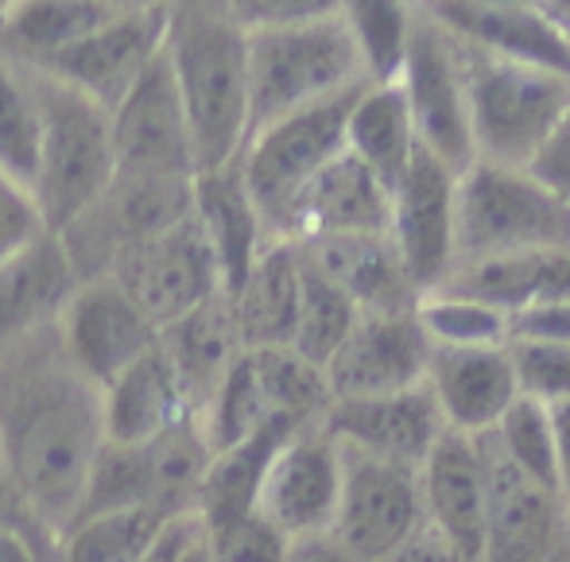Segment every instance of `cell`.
Wrapping results in <instances>:
<instances>
[{
    "label": "cell",
    "instance_id": "obj_1",
    "mask_svg": "<svg viewBox=\"0 0 570 562\" xmlns=\"http://www.w3.org/2000/svg\"><path fill=\"white\" fill-rule=\"evenodd\" d=\"M101 446V388L67 361L55 323L0 349V465L55 540L82 509Z\"/></svg>",
    "mask_w": 570,
    "mask_h": 562
},
{
    "label": "cell",
    "instance_id": "obj_2",
    "mask_svg": "<svg viewBox=\"0 0 570 562\" xmlns=\"http://www.w3.org/2000/svg\"><path fill=\"white\" fill-rule=\"evenodd\" d=\"M164 55L187 117L195 175L237 164L248 136L245 31L229 12L167 16Z\"/></svg>",
    "mask_w": 570,
    "mask_h": 562
},
{
    "label": "cell",
    "instance_id": "obj_3",
    "mask_svg": "<svg viewBox=\"0 0 570 562\" xmlns=\"http://www.w3.org/2000/svg\"><path fill=\"white\" fill-rule=\"evenodd\" d=\"M248 67V136L279 117L323 106L368 86L361 55L342 16L245 31ZM245 136V140H248Z\"/></svg>",
    "mask_w": 570,
    "mask_h": 562
},
{
    "label": "cell",
    "instance_id": "obj_4",
    "mask_svg": "<svg viewBox=\"0 0 570 562\" xmlns=\"http://www.w3.org/2000/svg\"><path fill=\"white\" fill-rule=\"evenodd\" d=\"M570 248V206L524 167L473 159L454 187V272Z\"/></svg>",
    "mask_w": 570,
    "mask_h": 562
},
{
    "label": "cell",
    "instance_id": "obj_5",
    "mask_svg": "<svg viewBox=\"0 0 570 562\" xmlns=\"http://www.w3.org/2000/svg\"><path fill=\"white\" fill-rule=\"evenodd\" d=\"M458 39V36H454ZM473 159L528 167L570 106V75L501 59L458 39Z\"/></svg>",
    "mask_w": 570,
    "mask_h": 562
},
{
    "label": "cell",
    "instance_id": "obj_6",
    "mask_svg": "<svg viewBox=\"0 0 570 562\" xmlns=\"http://www.w3.org/2000/svg\"><path fill=\"white\" fill-rule=\"evenodd\" d=\"M31 78H36L39 109H43L31 203H36L43 229L59 233L114 179V136H109V112L101 106L47 78L43 70H31Z\"/></svg>",
    "mask_w": 570,
    "mask_h": 562
},
{
    "label": "cell",
    "instance_id": "obj_7",
    "mask_svg": "<svg viewBox=\"0 0 570 562\" xmlns=\"http://www.w3.org/2000/svg\"><path fill=\"white\" fill-rule=\"evenodd\" d=\"M214 462V446L206 438L198 415H187L164 435L148 438L140 446H114L98 450V462L86 481V496L78 516L106 509H159L167 516L198 509L206 470ZM75 516V520H78Z\"/></svg>",
    "mask_w": 570,
    "mask_h": 562
},
{
    "label": "cell",
    "instance_id": "obj_8",
    "mask_svg": "<svg viewBox=\"0 0 570 562\" xmlns=\"http://www.w3.org/2000/svg\"><path fill=\"white\" fill-rule=\"evenodd\" d=\"M361 90L272 120L245 140L237 156V171L264 229H268V240H279L303 187L345 148V117H350V106Z\"/></svg>",
    "mask_w": 570,
    "mask_h": 562
},
{
    "label": "cell",
    "instance_id": "obj_9",
    "mask_svg": "<svg viewBox=\"0 0 570 562\" xmlns=\"http://www.w3.org/2000/svg\"><path fill=\"white\" fill-rule=\"evenodd\" d=\"M190 183H195V175L183 179V175L114 171L106 190L75 221L51 233L75 279L109 276L125 253H132L136 245L187 218Z\"/></svg>",
    "mask_w": 570,
    "mask_h": 562
},
{
    "label": "cell",
    "instance_id": "obj_10",
    "mask_svg": "<svg viewBox=\"0 0 570 562\" xmlns=\"http://www.w3.org/2000/svg\"><path fill=\"white\" fill-rule=\"evenodd\" d=\"M400 90L412 109L415 140L423 151L462 175L473 164L470 117H465V86H462V59H458V39L435 16L420 4L412 12L407 31L404 67H400Z\"/></svg>",
    "mask_w": 570,
    "mask_h": 562
},
{
    "label": "cell",
    "instance_id": "obj_11",
    "mask_svg": "<svg viewBox=\"0 0 570 562\" xmlns=\"http://www.w3.org/2000/svg\"><path fill=\"white\" fill-rule=\"evenodd\" d=\"M55 337L70 365L94 388H106L144 353L156 349L159 326L128 299L114 276H94L70 287L67 303L55 315Z\"/></svg>",
    "mask_w": 570,
    "mask_h": 562
},
{
    "label": "cell",
    "instance_id": "obj_12",
    "mask_svg": "<svg viewBox=\"0 0 570 562\" xmlns=\"http://www.w3.org/2000/svg\"><path fill=\"white\" fill-rule=\"evenodd\" d=\"M420 520V470L342 446V496L331 535L353 559L384 562Z\"/></svg>",
    "mask_w": 570,
    "mask_h": 562
},
{
    "label": "cell",
    "instance_id": "obj_13",
    "mask_svg": "<svg viewBox=\"0 0 570 562\" xmlns=\"http://www.w3.org/2000/svg\"><path fill=\"white\" fill-rule=\"evenodd\" d=\"M342 446L326 427H303L276 450L256 493V516L284 540L326 535L338 516Z\"/></svg>",
    "mask_w": 570,
    "mask_h": 562
},
{
    "label": "cell",
    "instance_id": "obj_14",
    "mask_svg": "<svg viewBox=\"0 0 570 562\" xmlns=\"http://www.w3.org/2000/svg\"><path fill=\"white\" fill-rule=\"evenodd\" d=\"M109 276L128 292V299L164 331L175 318L195 310L210 295L222 292V276L214 253L198 229L195 214L156 233L114 264Z\"/></svg>",
    "mask_w": 570,
    "mask_h": 562
},
{
    "label": "cell",
    "instance_id": "obj_15",
    "mask_svg": "<svg viewBox=\"0 0 570 562\" xmlns=\"http://www.w3.org/2000/svg\"><path fill=\"white\" fill-rule=\"evenodd\" d=\"M454 187L458 175L451 167L415 148L404 179L392 190L389 237L420 295L439 292L454 272Z\"/></svg>",
    "mask_w": 570,
    "mask_h": 562
},
{
    "label": "cell",
    "instance_id": "obj_16",
    "mask_svg": "<svg viewBox=\"0 0 570 562\" xmlns=\"http://www.w3.org/2000/svg\"><path fill=\"white\" fill-rule=\"evenodd\" d=\"M109 136H114L117 171L183 175V179L195 175L187 117H183V101L164 47L144 67L132 90L120 98V106L109 112Z\"/></svg>",
    "mask_w": 570,
    "mask_h": 562
},
{
    "label": "cell",
    "instance_id": "obj_17",
    "mask_svg": "<svg viewBox=\"0 0 570 562\" xmlns=\"http://www.w3.org/2000/svg\"><path fill=\"white\" fill-rule=\"evenodd\" d=\"M485 462V548L481 562H551L563 524V496L520 473L497 443L478 435Z\"/></svg>",
    "mask_w": 570,
    "mask_h": 562
},
{
    "label": "cell",
    "instance_id": "obj_18",
    "mask_svg": "<svg viewBox=\"0 0 570 562\" xmlns=\"http://www.w3.org/2000/svg\"><path fill=\"white\" fill-rule=\"evenodd\" d=\"M431 342L415 310L404 315H357L342 349L323 368L334 400H373L423 384Z\"/></svg>",
    "mask_w": 570,
    "mask_h": 562
},
{
    "label": "cell",
    "instance_id": "obj_19",
    "mask_svg": "<svg viewBox=\"0 0 570 562\" xmlns=\"http://www.w3.org/2000/svg\"><path fill=\"white\" fill-rule=\"evenodd\" d=\"M164 28H167L164 12L125 8L101 31H94L82 43L67 47L62 55L39 62L31 70H43L47 78L70 86L82 98H90L94 106L114 112L120 106V98L136 86V78L144 75V67L159 55Z\"/></svg>",
    "mask_w": 570,
    "mask_h": 562
},
{
    "label": "cell",
    "instance_id": "obj_20",
    "mask_svg": "<svg viewBox=\"0 0 570 562\" xmlns=\"http://www.w3.org/2000/svg\"><path fill=\"white\" fill-rule=\"evenodd\" d=\"M323 427L342 446L420 470L423 457L431 454V446L446 431V420L428 384H415V388L392 392V396L334 400Z\"/></svg>",
    "mask_w": 570,
    "mask_h": 562
},
{
    "label": "cell",
    "instance_id": "obj_21",
    "mask_svg": "<svg viewBox=\"0 0 570 562\" xmlns=\"http://www.w3.org/2000/svg\"><path fill=\"white\" fill-rule=\"evenodd\" d=\"M299 253L357 307V315H404L423 299L389 233L299 240Z\"/></svg>",
    "mask_w": 570,
    "mask_h": 562
},
{
    "label": "cell",
    "instance_id": "obj_22",
    "mask_svg": "<svg viewBox=\"0 0 570 562\" xmlns=\"http://www.w3.org/2000/svg\"><path fill=\"white\" fill-rule=\"evenodd\" d=\"M392 195L373 171L350 151H338L295 198L279 240L353 237V233H389Z\"/></svg>",
    "mask_w": 570,
    "mask_h": 562
},
{
    "label": "cell",
    "instance_id": "obj_23",
    "mask_svg": "<svg viewBox=\"0 0 570 562\" xmlns=\"http://www.w3.org/2000/svg\"><path fill=\"white\" fill-rule=\"evenodd\" d=\"M423 520L451 535L470 559L481 562L485 548V462L478 435L446 427L420 465Z\"/></svg>",
    "mask_w": 570,
    "mask_h": 562
},
{
    "label": "cell",
    "instance_id": "obj_24",
    "mask_svg": "<svg viewBox=\"0 0 570 562\" xmlns=\"http://www.w3.org/2000/svg\"><path fill=\"white\" fill-rule=\"evenodd\" d=\"M423 384L435 396L446 427L462 431V435L493 431L497 420L520 396L504 345H478V349H435L431 345Z\"/></svg>",
    "mask_w": 570,
    "mask_h": 562
},
{
    "label": "cell",
    "instance_id": "obj_25",
    "mask_svg": "<svg viewBox=\"0 0 570 562\" xmlns=\"http://www.w3.org/2000/svg\"><path fill=\"white\" fill-rule=\"evenodd\" d=\"M451 36L501 59L570 75V43L535 4H478V0H415Z\"/></svg>",
    "mask_w": 570,
    "mask_h": 562
},
{
    "label": "cell",
    "instance_id": "obj_26",
    "mask_svg": "<svg viewBox=\"0 0 570 562\" xmlns=\"http://www.w3.org/2000/svg\"><path fill=\"white\" fill-rule=\"evenodd\" d=\"M190 214H195L198 229H203L206 245L214 253V264H218L222 292L229 295L268 245V229H264L261 214H256L253 198L240 183L237 164L195 175Z\"/></svg>",
    "mask_w": 570,
    "mask_h": 562
},
{
    "label": "cell",
    "instance_id": "obj_27",
    "mask_svg": "<svg viewBox=\"0 0 570 562\" xmlns=\"http://www.w3.org/2000/svg\"><path fill=\"white\" fill-rule=\"evenodd\" d=\"M159 349H164L167 365L179 376V388L187 396L190 412L198 415L210 404L214 392H218L229 365L245 353L237 323H233L229 295L226 292L210 295L195 310H187L171 326H164L159 331Z\"/></svg>",
    "mask_w": 570,
    "mask_h": 562
},
{
    "label": "cell",
    "instance_id": "obj_28",
    "mask_svg": "<svg viewBox=\"0 0 570 562\" xmlns=\"http://www.w3.org/2000/svg\"><path fill=\"white\" fill-rule=\"evenodd\" d=\"M187 415L195 412L159 345L101 388V431L114 446H140Z\"/></svg>",
    "mask_w": 570,
    "mask_h": 562
},
{
    "label": "cell",
    "instance_id": "obj_29",
    "mask_svg": "<svg viewBox=\"0 0 570 562\" xmlns=\"http://www.w3.org/2000/svg\"><path fill=\"white\" fill-rule=\"evenodd\" d=\"M75 284V272L51 233L8 256L0 264V349L47 331Z\"/></svg>",
    "mask_w": 570,
    "mask_h": 562
},
{
    "label": "cell",
    "instance_id": "obj_30",
    "mask_svg": "<svg viewBox=\"0 0 570 562\" xmlns=\"http://www.w3.org/2000/svg\"><path fill=\"white\" fill-rule=\"evenodd\" d=\"M299 245L268 240L248 276L229 292L233 323L245 349L292 345L295 307H299Z\"/></svg>",
    "mask_w": 570,
    "mask_h": 562
},
{
    "label": "cell",
    "instance_id": "obj_31",
    "mask_svg": "<svg viewBox=\"0 0 570 562\" xmlns=\"http://www.w3.org/2000/svg\"><path fill=\"white\" fill-rule=\"evenodd\" d=\"M125 8L120 0H8L0 8V55L39 67L101 31Z\"/></svg>",
    "mask_w": 570,
    "mask_h": 562
},
{
    "label": "cell",
    "instance_id": "obj_32",
    "mask_svg": "<svg viewBox=\"0 0 570 562\" xmlns=\"http://www.w3.org/2000/svg\"><path fill=\"white\" fill-rule=\"evenodd\" d=\"M415 148H420V140H415L412 109H407L400 82L389 86L368 82L353 98L350 117H345V151L353 159H361L381 179V187L392 195L396 183L404 179Z\"/></svg>",
    "mask_w": 570,
    "mask_h": 562
},
{
    "label": "cell",
    "instance_id": "obj_33",
    "mask_svg": "<svg viewBox=\"0 0 570 562\" xmlns=\"http://www.w3.org/2000/svg\"><path fill=\"white\" fill-rule=\"evenodd\" d=\"M295 423L272 420L264 427H256L253 435H245L240 443L226 450H214V462L206 470L203 493H198V520L206 528L229 524L240 516H256V493H261V481L268 473L276 450L295 435Z\"/></svg>",
    "mask_w": 570,
    "mask_h": 562
},
{
    "label": "cell",
    "instance_id": "obj_34",
    "mask_svg": "<svg viewBox=\"0 0 570 562\" xmlns=\"http://www.w3.org/2000/svg\"><path fill=\"white\" fill-rule=\"evenodd\" d=\"M187 516V512H183ZM167 512L159 509H106L70 520L67 532L55 540L51 562H136L167 528Z\"/></svg>",
    "mask_w": 570,
    "mask_h": 562
},
{
    "label": "cell",
    "instance_id": "obj_35",
    "mask_svg": "<svg viewBox=\"0 0 570 562\" xmlns=\"http://www.w3.org/2000/svg\"><path fill=\"white\" fill-rule=\"evenodd\" d=\"M39 136H43V109H39L36 78L28 67L0 55V175L31 195L39 167Z\"/></svg>",
    "mask_w": 570,
    "mask_h": 562
},
{
    "label": "cell",
    "instance_id": "obj_36",
    "mask_svg": "<svg viewBox=\"0 0 570 562\" xmlns=\"http://www.w3.org/2000/svg\"><path fill=\"white\" fill-rule=\"evenodd\" d=\"M412 12L415 0H342L338 4V16L373 86H389L400 78Z\"/></svg>",
    "mask_w": 570,
    "mask_h": 562
},
{
    "label": "cell",
    "instance_id": "obj_37",
    "mask_svg": "<svg viewBox=\"0 0 570 562\" xmlns=\"http://www.w3.org/2000/svg\"><path fill=\"white\" fill-rule=\"evenodd\" d=\"M299 307H295V331H292V345L303 361L326 368L331 357L342 349V342L350 337L353 323H357V307L323 276L315 272L299 253Z\"/></svg>",
    "mask_w": 570,
    "mask_h": 562
},
{
    "label": "cell",
    "instance_id": "obj_38",
    "mask_svg": "<svg viewBox=\"0 0 570 562\" xmlns=\"http://www.w3.org/2000/svg\"><path fill=\"white\" fill-rule=\"evenodd\" d=\"M489 438H493L497 450H501V454L509 457L520 473H528L535 485L559 493L556 431H551V407L548 404L517 396L509 404V412L497 420V427L489 431Z\"/></svg>",
    "mask_w": 570,
    "mask_h": 562
},
{
    "label": "cell",
    "instance_id": "obj_39",
    "mask_svg": "<svg viewBox=\"0 0 570 562\" xmlns=\"http://www.w3.org/2000/svg\"><path fill=\"white\" fill-rule=\"evenodd\" d=\"M423 334L435 349H478V345H509V315L478 299L451 292H431L415 307Z\"/></svg>",
    "mask_w": 570,
    "mask_h": 562
},
{
    "label": "cell",
    "instance_id": "obj_40",
    "mask_svg": "<svg viewBox=\"0 0 570 562\" xmlns=\"http://www.w3.org/2000/svg\"><path fill=\"white\" fill-rule=\"evenodd\" d=\"M504 349H509L520 396L540 400V404H548V407L570 400V345L509 337Z\"/></svg>",
    "mask_w": 570,
    "mask_h": 562
},
{
    "label": "cell",
    "instance_id": "obj_41",
    "mask_svg": "<svg viewBox=\"0 0 570 562\" xmlns=\"http://www.w3.org/2000/svg\"><path fill=\"white\" fill-rule=\"evenodd\" d=\"M203 543L210 562H287V540L272 532L261 516H240L229 524L206 528Z\"/></svg>",
    "mask_w": 570,
    "mask_h": 562
},
{
    "label": "cell",
    "instance_id": "obj_42",
    "mask_svg": "<svg viewBox=\"0 0 570 562\" xmlns=\"http://www.w3.org/2000/svg\"><path fill=\"white\" fill-rule=\"evenodd\" d=\"M338 4L342 0H226V12L240 31H264L326 20L338 16Z\"/></svg>",
    "mask_w": 570,
    "mask_h": 562
},
{
    "label": "cell",
    "instance_id": "obj_43",
    "mask_svg": "<svg viewBox=\"0 0 570 562\" xmlns=\"http://www.w3.org/2000/svg\"><path fill=\"white\" fill-rule=\"evenodd\" d=\"M43 221L36 214V203L23 187H16L8 175H0V264L36 237H43Z\"/></svg>",
    "mask_w": 570,
    "mask_h": 562
},
{
    "label": "cell",
    "instance_id": "obj_44",
    "mask_svg": "<svg viewBox=\"0 0 570 562\" xmlns=\"http://www.w3.org/2000/svg\"><path fill=\"white\" fill-rule=\"evenodd\" d=\"M524 171L532 175L535 183H543L559 203L570 206V106L563 109V117L556 120V128L548 132V140L540 144V151H535Z\"/></svg>",
    "mask_w": 570,
    "mask_h": 562
},
{
    "label": "cell",
    "instance_id": "obj_45",
    "mask_svg": "<svg viewBox=\"0 0 570 562\" xmlns=\"http://www.w3.org/2000/svg\"><path fill=\"white\" fill-rule=\"evenodd\" d=\"M509 337H532V342H563L570 345V299H551L509 315Z\"/></svg>",
    "mask_w": 570,
    "mask_h": 562
},
{
    "label": "cell",
    "instance_id": "obj_46",
    "mask_svg": "<svg viewBox=\"0 0 570 562\" xmlns=\"http://www.w3.org/2000/svg\"><path fill=\"white\" fill-rule=\"evenodd\" d=\"M384 562H478V559L465 555L451 535L439 532L431 520H420V524L407 532V540L400 543Z\"/></svg>",
    "mask_w": 570,
    "mask_h": 562
},
{
    "label": "cell",
    "instance_id": "obj_47",
    "mask_svg": "<svg viewBox=\"0 0 570 562\" xmlns=\"http://www.w3.org/2000/svg\"><path fill=\"white\" fill-rule=\"evenodd\" d=\"M203 535H206V528H203V520H198V512L175 516V520H167V528L156 535V543L136 562H183L203 543Z\"/></svg>",
    "mask_w": 570,
    "mask_h": 562
},
{
    "label": "cell",
    "instance_id": "obj_48",
    "mask_svg": "<svg viewBox=\"0 0 570 562\" xmlns=\"http://www.w3.org/2000/svg\"><path fill=\"white\" fill-rule=\"evenodd\" d=\"M0 528H12V532H28L36 540L55 543V535L43 528V520L31 512V504L23 501V493L16 489V481L8 477V470L0 465Z\"/></svg>",
    "mask_w": 570,
    "mask_h": 562
},
{
    "label": "cell",
    "instance_id": "obj_49",
    "mask_svg": "<svg viewBox=\"0 0 570 562\" xmlns=\"http://www.w3.org/2000/svg\"><path fill=\"white\" fill-rule=\"evenodd\" d=\"M55 543L36 540L28 532H12V528H0V562H51Z\"/></svg>",
    "mask_w": 570,
    "mask_h": 562
},
{
    "label": "cell",
    "instance_id": "obj_50",
    "mask_svg": "<svg viewBox=\"0 0 570 562\" xmlns=\"http://www.w3.org/2000/svg\"><path fill=\"white\" fill-rule=\"evenodd\" d=\"M287 562H357V559L326 532V535H307V540H287Z\"/></svg>",
    "mask_w": 570,
    "mask_h": 562
},
{
    "label": "cell",
    "instance_id": "obj_51",
    "mask_svg": "<svg viewBox=\"0 0 570 562\" xmlns=\"http://www.w3.org/2000/svg\"><path fill=\"white\" fill-rule=\"evenodd\" d=\"M551 431H556V465H559V493L570 504V400L551 404Z\"/></svg>",
    "mask_w": 570,
    "mask_h": 562
},
{
    "label": "cell",
    "instance_id": "obj_52",
    "mask_svg": "<svg viewBox=\"0 0 570 562\" xmlns=\"http://www.w3.org/2000/svg\"><path fill=\"white\" fill-rule=\"evenodd\" d=\"M535 8H540L543 20L570 43V0H535Z\"/></svg>",
    "mask_w": 570,
    "mask_h": 562
},
{
    "label": "cell",
    "instance_id": "obj_53",
    "mask_svg": "<svg viewBox=\"0 0 570 562\" xmlns=\"http://www.w3.org/2000/svg\"><path fill=\"white\" fill-rule=\"evenodd\" d=\"M226 12V0H171V12L167 16H210Z\"/></svg>",
    "mask_w": 570,
    "mask_h": 562
},
{
    "label": "cell",
    "instance_id": "obj_54",
    "mask_svg": "<svg viewBox=\"0 0 570 562\" xmlns=\"http://www.w3.org/2000/svg\"><path fill=\"white\" fill-rule=\"evenodd\" d=\"M128 8H140V12H171V0H120Z\"/></svg>",
    "mask_w": 570,
    "mask_h": 562
},
{
    "label": "cell",
    "instance_id": "obj_55",
    "mask_svg": "<svg viewBox=\"0 0 570 562\" xmlns=\"http://www.w3.org/2000/svg\"><path fill=\"white\" fill-rule=\"evenodd\" d=\"M203 540H206V535H203ZM183 562H210V559H206V543H198V548L190 551V555L183 559Z\"/></svg>",
    "mask_w": 570,
    "mask_h": 562
},
{
    "label": "cell",
    "instance_id": "obj_56",
    "mask_svg": "<svg viewBox=\"0 0 570 562\" xmlns=\"http://www.w3.org/2000/svg\"><path fill=\"white\" fill-rule=\"evenodd\" d=\"M551 562H570V543H563V548H556V555H551Z\"/></svg>",
    "mask_w": 570,
    "mask_h": 562
},
{
    "label": "cell",
    "instance_id": "obj_57",
    "mask_svg": "<svg viewBox=\"0 0 570 562\" xmlns=\"http://www.w3.org/2000/svg\"><path fill=\"white\" fill-rule=\"evenodd\" d=\"M478 4H535V0H478Z\"/></svg>",
    "mask_w": 570,
    "mask_h": 562
},
{
    "label": "cell",
    "instance_id": "obj_58",
    "mask_svg": "<svg viewBox=\"0 0 570 562\" xmlns=\"http://www.w3.org/2000/svg\"><path fill=\"white\" fill-rule=\"evenodd\" d=\"M4 4H8V0H0V8H4Z\"/></svg>",
    "mask_w": 570,
    "mask_h": 562
}]
</instances>
